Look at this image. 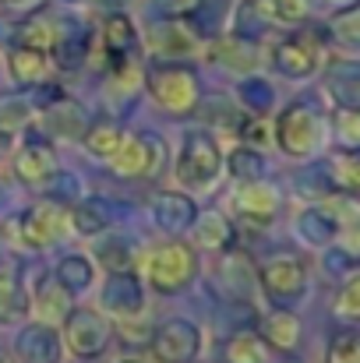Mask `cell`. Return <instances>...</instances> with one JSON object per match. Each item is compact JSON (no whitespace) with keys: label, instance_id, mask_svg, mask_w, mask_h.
I'll return each instance as SVG.
<instances>
[{"label":"cell","instance_id":"cell-42","mask_svg":"<svg viewBox=\"0 0 360 363\" xmlns=\"http://www.w3.org/2000/svg\"><path fill=\"white\" fill-rule=\"evenodd\" d=\"M336 35L347 39V43H360V7H354V11H347V14L336 18Z\"/></svg>","mask_w":360,"mask_h":363},{"label":"cell","instance_id":"cell-36","mask_svg":"<svg viewBox=\"0 0 360 363\" xmlns=\"http://www.w3.org/2000/svg\"><path fill=\"white\" fill-rule=\"evenodd\" d=\"M336 314L343 321H360V272H350V279L336 293Z\"/></svg>","mask_w":360,"mask_h":363},{"label":"cell","instance_id":"cell-38","mask_svg":"<svg viewBox=\"0 0 360 363\" xmlns=\"http://www.w3.org/2000/svg\"><path fill=\"white\" fill-rule=\"evenodd\" d=\"M223 60L227 67L234 71H244V67H254V53H251V43L247 39H230L223 50H212V60Z\"/></svg>","mask_w":360,"mask_h":363},{"label":"cell","instance_id":"cell-31","mask_svg":"<svg viewBox=\"0 0 360 363\" xmlns=\"http://www.w3.org/2000/svg\"><path fill=\"white\" fill-rule=\"evenodd\" d=\"M237 103L244 113H254V117H265L268 110H272V103H276V92H272V85L265 82V78H244L237 89Z\"/></svg>","mask_w":360,"mask_h":363},{"label":"cell","instance_id":"cell-4","mask_svg":"<svg viewBox=\"0 0 360 363\" xmlns=\"http://www.w3.org/2000/svg\"><path fill=\"white\" fill-rule=\"evenodd\" d=\"M145 82L152 103L170 117H187L202 106V82L187 64H159Z\"/></svg>","mask_w":360,"mask_h":363},{"label":"cell","instance_id":"cell-43","mask_svg":"<svg viewBox=\"0 0 360 363\" xmlns=\"http://www.w3.org/2000/svg\"><path fill=\"white\" fill-rule=\"evenodd\" d=\"M11 141H14V134H7V130H0V155L11 148Z\"/></svg>","mask_w":360,"mask_h":363},{"label":"cell","instance_id":"cell-27","mask_svg":"<svg viewBox=\"0 0 360 363\" xmlns=\"http://www.w3.org/2000/svg\"><path fill=\"white\" fill-rule=\"evenodd\" d=\"M82 141H85V148H89V155H96V159H114V152L120 148V141H124V130H120L117 121H110V117H103V121H92L85 127V134H82Z\"/></svg>","mask_w":360,"mask_h":363},{"label":"cell","instance_id":"cell-40","mask_svg":"<svg viewBox=\"0 0 360 363\" xmlns=\"http://www.w3.org/2000/svg\"><path fill=\"white\" fill-rule=\"evenodd\" d=\"M28 123V106L18 103V99H4L0 103V130L7 134H18V127Z\"/></svg>","mask_w":360,"mask_h":363},{"label":"cell","instance_id":"cell-21","mask_svg":"<svg viewBox=\"0 0 360 363\" xmlns=\"http://www.w3.org/2000/svg\"><path fill=\"white\" fill-rule=\"evenodd\" d=\"M50 53L32 50V46H14L7 53V71L18 85H43L50 78Z\"/></svg>","mask_w":360,"mask_h":363},{"label":"cell","instance_id":"cell-16","mask_svg":"<svg viewBox=\"0 0 360 363\" xmlns=\"http://www.w3.org/2000/svg\"><path fill=\"white\" fill-rule=\"evenodd\" d=\"M152 219L166 230V233H187L191 226H195V219H198V205L187 198V194H180V191H166V194H159L156 201H152Z\"/></svg>","mask_w":360,"mask_h":363},{"label":"cell","instance_id":"cell-22","mask_svg":"<svg viewBox=\"0 0 360 363\" xmlns=\"http://www.w3.org/2000/svg\"><path fill=\"white\" fill-rule=\"evenodd\" d=\"M195 247H205V250H216V254H227L234 240H237V230L227 216L219 212H209V216H198L195 219Z\"/></svg>","mask_w":360,"mask_h":363},{"label":"cell","instance_id":"cell-48","mask_svg":"<svg viewBox=\"0 0 360 363\" xmlns=\"http://www.w3.org/2000/svg\"><path fill=\"white\" fill-rule=\"evenodd\" d=\"M286 363H297V360H286Z\"/></svg>","mask_w":360,"mask_h":363},{"label":"cell","instance_id":"cell-8","mask_svg":"<svg viewBox=\"0 0 360 363\" xmlns=\"http://www.w3.org/2000/svg\"><path fill=\"white\" fill-rule=\"evenodd\" d=\"M67 230H71V216L57 201H36L18 223V237L32 250H50L53 243L67 237Z\"/></svg>","mask_w":360,"mask_h":363},{"label":"cell","instance_id":"cell-23","mask_svg":"<svg viewBox=\"0 0 360 363\" xmlns=\"http://www.w3.org/2000/svg\"><path fill=\"white\" fill-rule=\"evenodd\" d=\"M134 43H138V32H134V25H131L127 14H110V18L103 21V50H107L110 64L131 60Z\"/></svg>","mask_w":360,"mask_h":363},{"label":"cell","instance_id":"cell-5","mask_svg":"<svg viewBox=\"0 0 360 363\" xmlns=\"http://www.w3.org/2000/svg\"><path fill=\"white\" fill-rule=\"evenodd\" d=\"M254 279H258L261 293L276 307H290V303H297L307 293L311 264H307V257L286 250V254H272L268 261H261V268L254 272Z\"/></svg>","mask_w":360,"mask_h":363},{"label":"cell","instance_id":"cell-47","mask_svg":"<svg viewBox=\"0 0 360 363\" xmlns=\"http://www.w3.org/2000/svg\"><path fill=\"white\" fill-rule=\"evenodd\" d=\"M120 363H141V360H120Z\"/></svg>","mask_w":360,"mask_h":363},{"label":"cell","instance_id":"cell-2","mask_svg":"<svg viewBox=\"0 0 360 363\" xmlns=\"http://www.w3.org/2000/svg\"><path fill=\"white\" fill-rule=\"evenodd\" d=\"M198 268H202V261L191 243L170 240L145 257V282L163 296H177L198 279Z\"/></svg>","mask_w":360,"mask_h":363},{"label":"cell","instance_id":"cell-15","mask_svg":"<svg viewBox=\"0 0 360 363\" xmlns=\"http://www.w3.org/2000/svg\"><path fill=\"white\" fill-rule=\"evenodd\" d=\"M325 92L336 110H360V60H332L325 67Z\"/></svg>","mask_w":360,"mask_h":363},{"label":"cell","instance_id":"cell-44","mask_svg":"<svg viewBox=\"0 0 360 363\" xmlns=\"http://www.w3.org/2000/svg\"><path fill=\"white\" fill-rule=\"evenodd\" d=\"M0 4H7V7H18V4H28V0H0Z\"/></svg>","mask_w":360,"mask_h":363},{"label":"cell","instance_id":"cell-37","mask_svg":"<svg viewBox=\"0 0 360 363\" xmlns=\"http://www.w3.org/2000/svg\"><path fill=\"white\" fill-rule=\"evenodd\" d=\"M265 7L279 25H300L311 14V0H265Z\"/></svg>","mask_w":360,"mask_h":363},{"label":"cell","instance_id":"cell-19","mask_svg":"<svg viewBox=\"0 0 360 363\" xmlns=\"http://www.w3.org/2000/svg\"><path fill=\"white\" fill-rule=\"evenodd\" d=\"M332 194H357L360 191V148H339L322 166Z\"/></svg>","mask_w":360,"mask_h":363},{"label":"cell","instance_id":"cell-45","mask_svg":"<svg viewBox=\"0 0 360 363\" xmlns=\"http://www.w3.org/2000/svg\"><path fill=\"white\" fill-rule=\"evenodd\" d=\"M332 4H343L347 7V4H357V0H332Z\"/></svg>","mask_w":360,"mask_h":363},{"label":"cell","instance_id":"cell-13","mask_svg":"<svg viewBox=\"0 0 360 363\" xmlns=\"http://www.w3.org/2000/svg\"><path fill=\"white\" fill-rule=\"evenodd\" d=\"M57 173H60L57 152H53L46 141L28 138V141L18 148V155H14V177H18L25 187H43V184H50Z\"/></svg>","mask_w":360,"mask_h":363},{"label":"cell","instance_id":"cell-11","mask_svg":"<svg viewBox=\"0 0 360 363\" xmlns=\"http://www.w3.org/2000/svg\"><path fill=\"white\" fill-rule=\"evenodd\" d=\"M272 67L283 78L304 82V78H311L322 67V50H318V43L311 35H286L272 50Z\"/></svg>","mask_w":360,"mask_h":363},{"label":"cell","instance_id":"cell-41","mask_svg":"<svg viewBox=\"0 0 360 363\" xmlns=\"http://www.w3.org/2000/svg\"><path fill=\"white\" fill-rule=\"evenodd\" d=\"M99 261H103L110 272H120V268H131L134 254L127 250V243H124V240H110V243H107V250L99 247Z\"/></svg>","mask_w":360,"mask_h":363},{"label":"cell","instance_id":"cell-17","mask_svg":"<svg viewBox=\"0 0 360 363\" xmlns=\"http://www.w3.org/2000/svg\"><path fill=\"white\" fill-rule=\"evenodd\" d=\"M258 335L276 350V353H293L300 346V318L286 307H272L261 325H258Z\"/></svg>","mask_w":360,"mask_h":363},{"label":"cell","instance_id":"cell-10","mask_svg":"<svg viewBox=\"0 0 360 363\" xmlns=\"http://www.w3.org/2000/svg\"><path fill=\"white\" fill-rule=\"evenodd\" d=\"M230 208L237 212V219H244L247 226H272L279 208H283V198L276 187L261 184V180H251V184H240L230 198Z\"/></svg>","mask_w":360,"mask_h":363},{"label":"cell","instance_id":"cell-14","mask_svg":"<svg viewBox=\"0 0 360 363\" xmlns=\"http://www.w3.org/2000/svg\"><path fill=\"white\" fill-rule=\"evenodd\" d=\"M14 357L21 363H60L64 357V342H60V332L53 325H25L18 332V342H14Z\"/></svg>","mask_w":360,"mask_h":363},{"label":"cell","instance_id":"cell-46","mask_svg":"<svg viewBox=\"0 0 360 363\" xmlns=\"http://www.w3.org/2000/svg\"><path fill=\"white\" fill-rule=\"evenodd\" d=\"M0 363H11V360H7V353H4V350H0Z\"/></svg>","mask_w":360,"mask_h":363},{"label":"cell","instance_id":"cell-30","mask_svg":"<svg viewBox=\"0 0 360 363\" xmlns=\"http://www.w3.org/2000/svg\"><path fill=\"white\" fill-rule=\"evenodd\" d=\"M223 169L240 184H251V180L265 177V166H261V155H258L254 145H237L230 155H223Z\"/></svg>","mask_w":360,"mask_h":363},{"label":"cell","instance_id":"cell-32","mask_svg":"<svg viewBox=\"0 0 360 363\" xmlns=\"http://www.w3.org/2000/svg\"><path fill=\"white\" fill-rule=\"evenodd\" d=\"M336 223H339V237L343 240V250L350 254H360V201H339V205H329Z\"/></svg>","mask_w":360,"mask_h":363},{"label":"cell","instance_id":"cell-33","mask_svg":"<svg viewBox=\"0 0 360 363\" xmlns=\"http://www.w3.org/2000/svg\"><path fill=\"white\" fill-rule=\"evenodd\" d=\"M71 226L78 233H85V237H96V233H103L110 226V216H107V208L99 201H82L71 212Z\"/></svg>","mask_w":360,"mask_h":363},{"label":"cell","instance_id":"cell-26","mask_svg":"<svg viewBox=\"0 0 360 363\" xmlns=\"http://www.w3.org/2000/svg\"><path fill=\"white\" fill-rule=\"evenodd\" d=\"M57 35H60V21H57L53 14L39 11V14H32L28 21H21V28H18V46H32V50L50 53V50L57 46Z\"/></svg>","mask_w":360,"mask_h":363},{"label":"cell","instance_id":"cell-25","mask_svg":"<svg viewBox=\"0 0 360 363\" xmlns=\"http://www.w3.org/2000/svg\"><path fill=\"white\" fill-rule=\"evenodd\" d=\"M223 360L227 363H276V350L258 332H237L234 339H227Z\"/></svg>","mask_w":360,"mask_h":363},{"label":"cell","instance_id":"cell-6","mask_svg":"<svg viewBox=\"0 0 360 363\" xmlns=\"http://www.w3.org/2000/svg\"><path fill=\"white\" fill-rule=\"evenodd\" d=\"M110 335H114V328L103 318V311H96V307H71L67 318H64L60 342L78 360H92V357H99L110 346Z\"/></svg>","mask_w":360,"mask_h":363},{"label":"cell","instance_id":"cell-24","mask_svg":"<svg viewBox=\"0 0 360 363\" xmlns=\"http://www.w3.org/2000/svg\"><path fill=\"white\" fill-rule=\"evenodd\" d=\"M152 50L159 57H187L195 53V28L184 21H163L152 28Z\"/></svg>","mask_w":360,"mask_h":363},{"label":"cell","instance_id":"cell-20","mask_svg":"<svg viewBox=\"0 0 360 363\" xmlns=\"http://www.w3.org/2000/svg\"><path fill=\"white\" fill-rule=\"evenodd\" d=\"M293 230H297V237L307 243V247H329V243L339 237V223H336V216H332L329 205H315V208L300 212L297 223H293Z\"/></svg>","mask_w":360,"mask_h":363},{"label":"cell","instance_id":"cell-3","mask_svg":"<svg viewBox=\"0 0 360 363\" xmlns=\"http://www.w3.org/2000/svg\"><path fill=\"white\" fill-rule=\"evenodd\" d=\"M173 173H177V184L184 191H212L216 180L223 177V148H219L216 134L191 130L180 145Z\"/></svg>","mask_w":360,"mask_h":363},{"label":"cell","instance_id":"cell-39","mask_svg":"<svg viewBox=\"0 0 360 363\" xmlns=\"http://www.w3.org/2000/svg\"><path fill=\"white\" fill-rule=\"evenodd\" d=\"M332 127H336V134L347 148H360V110H336Z\"/></svg>","mask_w":360,"mask_h":363},{"label":"cell","instance_id":"cell-29","mask_svg":"<svg viewBox=\"0 0 360 363\" xmlns=\"http://www.w3.org/2000/svg\"><path fill=\"white\" fill-rule=\"evenodd\" d=\"M57 282L67 289V293H85L92 282H96V268L85 254H67L60 264H57Z\"/></svg>","mask_w":360,"mask_h":363},{"label":"cell","instance_id":"cell-28","mask_svg":"<svg viewBox=\"0 0 360 363\" xmlns=\"http://www.w3.org/2000/svg\"><path fill=\"white\" fill-rule=\"evenodd\" d=\"M25 314H28L25 289H21L18 275L7 264H0V325H18Z\"/></svg>","mask_w":360,"mask_h":363},{"label":"cell","instance_id":"cell-7","mask_svg":"<svg viewBox=\"0 0 360 363\" xmlns=\"http://www.w3.org/2000/svg\"><path fill=\"white\" fill-rule=\"evenodd\" d=\"M166 162V145L163 138L141 130V134H124L120 148L110 159V169L120 173V177H134V180H148L163 169Z\"/></svg>","mask_w":360,"mask_h":363},{"label":"cell","instance_id":"cell-1","mask_svg":"<svg viewBox=\"0 0 360 363\" xmlns=\"http://www.w3.org/2000/svg\"><path fill=\"white\" fill-rule=\"evenodd\" d=\"M325 134H329V121H325V113L311 99L290 103L276 117V127H272L276 145L290 159H311V155H318L322 145H325Z\"/></svg>","mask_w":360,"mask_h":363},{"label":"cell","instance_id":"cell-12","mask_svg":"<svg viewBox=\"0 0 360 363\" xmlns=\"http://www.w3.org/2000/svg\"><path fill=\"white\" fill-rule=\"evenodd\" d=\"M99 303H103V311H107V314L134 318V314H141V307H145V286H141V279H138L131 268L110 272V275H107V282H103Z\"/></svg>","mask_w":360,"mask_h":363},{"label":"cell","instance_id":"cell-35","mask_svg":"<svg viewBox=\"0 0 360 363\" xmlns=\"http://www.w3.org/2000/svg\"><path fill=\"white\" fill-rule=\"evenodd\" d=\"M325 363H360V332H354V328L336 332L329 342Z\"/></svg>","mask_w":360,"mask_h":363},{"label":"cell","instance_id":"cell-9","mask_svg":"<svg viewBox=\"0 0 360 363\" xmlns=\"http://www.w3.org/2000/svg\"><path fill=\"white\" fill-rule=\"evenodd\" d=\"M202 353V332L187 318H170L152 335V357L159 363H195Z\"/></svg>","mask_w":360,"mask_h":363},{"label":"cell","instance_id":"cell-18","mask_svg":"<svg viewBox=\"0 0 360 363\" xmlns=\"http://www.w3.org/2000/svg\"><path fill=\"white\" fill-rule=\"evenodd\" d=\"M71 300H75V293H67V289L57 282V275H43V279L36 282V293H32V311H36V318H39L43 325H57V321L67 318Z\"/></svg>","mask_w":360,"mask_h":363},{"label":"cell","instance_id":"cell-34","mask_svg":"<svg viewBox=\"0 0 360 363\" xmlns=\"http://www.w3.org/2000/svg\"><path fill=\"white\" fill-rule=\"evenodd\" d=\"M272 21V14H268V7H265V0H247L244 7H240V25H237V39H258L261 32H265V25Z\"/></svg>","mask_w":360,"mask_h":363}]
</instances>
